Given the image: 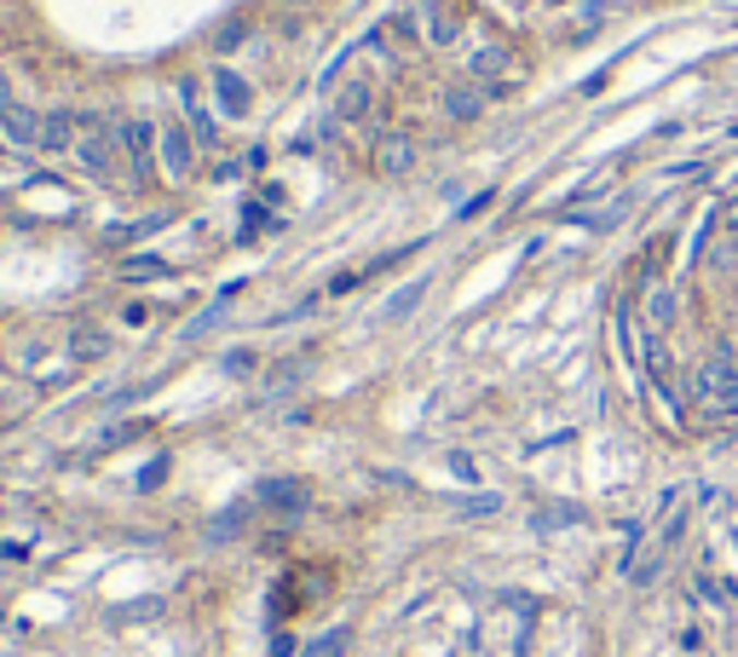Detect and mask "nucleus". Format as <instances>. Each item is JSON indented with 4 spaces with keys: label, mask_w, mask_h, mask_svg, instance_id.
<instances>
[{
    "label": "nucleus",
    "mask_w": 738,
    "mask_h": 657,
    "mask_svg": "<svg viewBox=\"0 0 738 657\" xmlns=\"http://www.w3.org/2000/svg\"><path fill=\"white\" fill-rule=\"evenodd\" d=\"M485 98H490L485 87H462V81H456V87L444 93V110L456 116V121H479L485 116Z\"/></svg>",
    "instance_id": "nucleus-10"
},
{
    "label": "nucleus",
    "mask_w": 738,
    "mask_h": 657,
    "mask_svg": "<svg viewBox=\"0 0 738 657\" xmlns=\"http://www.w3.org/2000/svg\"><path fill=\"white\" fill-rule=\"evenodd\" d=\"M722 225H727V231H738V196H733L727 208H722Z\"/></svg>",
    "instance_id": "nucleus-23"
},
{
    "label": "nucleus",
    "mask_w": 738,
    "mask_h": 657,
    "mask_svg": "<svg viewBox=\"0 0 738 657\" xmlns=\"http://www.w3.org/2000/svg\"><path fill=\"white\" fill-rule=\"evenodd\" d=\"M421 300H427V277H416V283H404V289H398L393 300H386V306H381V318H386V323H398V318H409V312H416V306H421Z\"/></svg>",
    "instance_id": "nucleus-12"
},
{
    "label": "nucleus",
    "mask_w": 738,
    "mask_h": 657,
    "mask_svg": "<svg viewBox=\"0 0 738 657\" xmlns=\"http://www.w3.org/2000/svg\"><path fill=\"white\" fill-rule=\"evenodd\" d=\"M179 110H184V121H191V133H197L202 151H214L219 139H225L219 121H214V110L202 105V87H197V81H179Z\"/></svg>",
    "instance_id": "nucleus-2"
},
{
    "label": "nucleus",
    "mask_w": 738,
    "mask_h": 657,
    "mask_svg": "<svg viewBox=\"0 0 738 657\" xmlns=\"http://www.w3.org/2000/svg\"><path fill=\"white\" fill-rule=\"evenodd\" d=\"M121 272H128V277H139V283H151V277H162V272H168V265H162L156 254H133L128 265H121Z\"/></svg>",
    "instance_id": "nucleus-15"
},
{
    "label": "nucleus",
    "mask_w": 738,
    "mask_h": 657,
    "mask_svg": "<svg viewBox=\"0 0 738 657\" xmlns=\"http://www.w3.org/2000/svg\"><path fill=\"white\" fill-rule=\"evenodd\" d=\"M346 652V634H330V646H312V657H341Z\"/></svg>",
    "instance_id": "nucleus-21"
},
{
    "label": "nucleus",
    "mask_w": 738,
    "mask_h": 657,
    "mask_svg": "<svg viewBox=\"0 0 738 657\" xmlns=\"http://www.w3.org/2000/svg\"><path fill=\"white\" fill-rule=\"evenodd\" d=\"M364 116H369V87L364 81H346L335 93V121H364Z\"/></svg>",
    "instance_id": "nucleus-11"
},
{
    "label": "nucleus",
    "mask_w": 738,
    "mask_h": 657,
    "mask_svg": "<svg viewBox=\"0 0 738 657\" xmlns=\"http://www.w3.org/2000/svg\"><path fill=\"white\" fill-rule=\"evenodd\" d=\"M162 168H168L174 179H191V168H197V139H184V128H168V133H162Z\"/></svg>",
    "instance_id": "nucleus-6"
},
{
    "label": "nucleus",
    "mask_w": 738,
    "mask_h": 657,
    "mask_svg": "<svg viewBox=\"0 0 738 657\" xmlns=\"http://www.w3.org/2000/svg\"><path fill=\"white\" fill-rule=\"evenodd\" d=\"M116 151H121V139H116V133H93V139H81V162H87V174H93V179H116V174H121Z\"/></svg>",
    "instance_id": "nucleus-4"
},
{
    "label": "nucleus",
    "mask_w": 738,
    "mask_h": 657,
    "mask_svg": "<svg viewBox=\"0 0 738 657\" xmlns=\"http://www.w3.org/2000/svg\"><path fill=\"white\" fill-rule=\"evenodd\" d=\"M242 35H249V29H242V24H231V29H219V47H242Z\"/></svg>",
    "instance_id": "nucleus-22"
},
{
    "label": "nucleus",
    "mask_w": 738,
    "mask_h": 657,
    "mask_svg": "<svg viewBox=\"0 0 738 657\" xmlns=\"http://www.w3.org/2000/svg\"><path fill=\"white\" fill-rule=\"evenodd\" d=\"M300 369H306V358H289V369H272V393H277V386H295Z\"/></svg>",
    "instance_id": "nucleus-18"
},
{
    "label": "nucleus",
    "mask_w": 738,
    "mask_h": 657,
    "mask_svg": "<svg viewBox=\"0 0 738 657\" xmlns=\"http://www.w3.org/2000/svg\"><path fill=\"white\" fill-rule=\"evenodd\" d=\"M467 70L485 81V93H502V75L514 70V58H508V47H479L474 58H467Z\"/></svg>",
    "instance_id": "nucleus-7"
},
{
    "label": "nucleus",
    "mask_w": 738,
    "mask_h": 657,
    "mask_svg": "<svg viewBox=\"0 0 738 657\" xmlns=\"http://www.w3.org/2000/svg\"><path fill=\"white\" fill-rule=\"evenodd\" d=\"M427 35H433V47H450V40L462 35L456 12H450V7H433V12H427Z\"/></svg>",
    "instance_id": "nucleus-13"
},
{
    "label": "nucleus",
    "mask_w": 738,
    "mask_h": 657,
    "mask_svg": "<svg viewBox=\"0 0 738 657\" xmlns=\"http://www.w3.org/2000/svg\"><path fill=\"white\" fill-rule=\"evenodd\" d=\"M450 474H456V479H479V467H474V456H462V450H456V456H450Z\"/></svg>",
    "instance_id": "nucleus-19"
},
{
    "label": "nucleus",
    "mask_w": 738,
    "mask_h": 657,
    "mask_svg": "<svg viewBox=\"0 0 738 657\" xmlns=\"http://www.w3.org/2000/svg\"><path fill=\"white\" fill-rule=\"evenodd\" d=\"M738 260V242H722V249H710V265H733Z\"/></svg>",
    "instance_id": "nucleus-20"
},
{
    "label": "nucleus",
    "mask_w": 738,
    "mask_h": 657,
    "mask_svg": "<svg viewBox=\"0 0 738 657\" xmlns=\"http://www.w3.org/2000/svg\"><path fill=\"white\" fill-rule=\"evenodd\" d=\"M81 121L70 110H52V116H40V151H70V139H75Z\"/></svg>",
    "instance_id": "nucleus-9"
},
{
    "label": "nucleus",
    "mask_w": 738,
    "mask_h": 657,
    "mask_svg": "<svg viewBox=\"0 0 738 657\" xmlns=\"http://www.w3.org/2000/svg\"><path fill=\"white\" fill-rule=\"evenodd\" d=\"M254 363H260V358L249 353V346H237V353H225V375L242 381V375H254Z\"/></svg>",
    "instance_id": "nucleus-17"
},
{
    "label": "nucleus",
    "mask_w": 738,
    "mask_h": 657,
    "mask_svg": "<svg viewBox=\"0 0 738 657\" xmlns=\"http://www.w3.org/2000/svg\"><path fill=\"white\" fill-rule=\"evenodd\" d=\"M409 162H416V139H409V133H386L381 151H376V168H381L386 179H398Z\"/></svg>",
    "instance_id": "nucleus-8"
},
{
    "label": "nucleus",
    "mask_w": 738,
    "mask_h": 657,
    "mask_svg": "<svg viewBox=\"0 0 738 657\" xmlns=\"http://www.w3.org/2000/svg\"><path fill=\"white\" fill-rule=\"evenodd\" d=\"M0 162H7V145H0Z\"/></svg>",
    "instance_id": "nucleus-25"
},
{
    "label": "nucleus",
    "mask_w": 738,
    "mask_h": 657,
    "mask_svg": "<svg viewBox=\"0 0 738 657\" xmlns=\"http://www.w3.org/2000/svg\"><path fill=\"white\" fill-rule=\"evenodd\" d=\"M105 353H110L105 335H93V329H75V358H105Z\"/></svg>",
    "instance_id": "nucleus-16"
},
{
    "label": "nucleus",
    "mask_w": 738,
    "mask_h": 657,
    "mask_svg": "<svg viewBox=\"0 0 738 657\" xmlns=\"http://www.w3.org/2000/svg\"><path fill=\"white\" fill-rule=\"evenodd\" d=\"M0 133H7V145L40 151V116L24 110V105H0Z\"/></svg>",
    "instance_id": "nucleus-3"
},
{
    "label": "nucleus",
    "mask_w": 738,
    "mask_h": 657,
    "mask_svg": "<svg viewBox=\"0 0 738 657\" xmlns=\"http://www.w3.org/2000/svg\"><path fill=\"white\" fill-rule=\"evenodd\" d=\"M214 98H219V110L237 116V121L254 110V93H249V81H242L237 70H214Z\"/></svg>",
    "instance_id": "nucleus-5"
},
{
    "label": "nucleus",
    "mask_w": 738,
    "mask_h": 657,
    "mask_svg": "<svg viewBox=\"0 0 738 657\" xmlns=\"http://www.w3.org/2000/svg\"><path fill=\"white\" fill-rule=\"evenodd\" d=\"M121 151H128V168H133V184H156V156H162V133L151 128V121H121L116 128Z\"/></svg>",
    "instance_id": "nucleus-1"
},
{
    "label": "nucleus",
    "mask_w": 738,
    "mask_h": 657,
    "mask_svg": "<svg viewBox=\"0 0 738 657\" xmlns=\"http://www.w3.org/2000/svg\"><path fill=\"white\" fill-rule=\"evenodd\" d=\"M646 318L664 329V323L675 318V289H652V295H646Z\"/></svg>",
    "instance_id": "nucleus-14"
},
{
    "label": "nucleus",
    "mask_w": 738,
    "mask_h": 657,
    "mask_svg": "<svg viewBox=\"0 0 738 657\" xmlns=\"http://www.w3.org/2000/svg\"><path fill=\"white\" fill-rule=\"evenodd\" d=\"M722 139H738V116L727 121V128H722Z\"/></svg>",
    "instance_id": "nucleus-24"
}]
</instances>
